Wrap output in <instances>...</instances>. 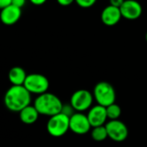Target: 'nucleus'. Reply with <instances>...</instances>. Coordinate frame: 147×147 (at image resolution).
I'll list each match as a JSON object with an SVG mask.
<instances>
[{
  "instance_id": "5701e85b",
  "label": "nucleus",
  "mask_w": 147,
  "mask_h": 147,
  "mask_svg": "<svg viewBox=\"0 0 147 147\" xmlns=\"http://www.w3.org/2000/svg\"><path fill=\"white\" fill-rule=\"evenodd\" d=\"M145 41H146V42H147V32H146V34H145Z\"/></svg>"
},
{
  "instance_id": "0eeeda50",
  "label": "nucleus",
  "mask_w": 147,
  "mask_h": 147,
  "mask_svg": "<svg viewBox=\"0 0 147 147\" xmlns=\"http://www.w3.org/2000/svg\"><path fill=\"white\" fill-rule=\"evenodd\" d=\"M108 138L115 142H123L128 137V128L126 125L119 119L110 120L105 125Z\"/></svg>"
},
{
  "instance_id": "4468645a",
  "label": "nucleus",
  "mask_w": 147,
  "mask_h": 147,
  "mask_svg": "<svg viewBox=\"0 0 147 147\" xmlns=\"http://www.w3.org/2000/svg\"><path fill=\"white\" fill-rule=\"evenodd\" d=\"M39 115L40 114L37 112L36 108L31 105L26 107L19 113V117L21 121L27 125L34 124L38 119Z\"/></svg>"
},
{
  "instance_id": "6e6552de",
  "label": "nucleus",
  "mask_w": 147,
  "mask_h": 147,
  "mask_svg": "<svg viewBox=\"0 0 147 147\" xmlns=\"http://www.w3.org/2000/svg\"><path fill=\"white\" fill-rule=\"evenodd\" d=\"M91 125L88 116L82 113H76L70 116L69 130L78 135H84L91 129Z\"/></svg>"
},
{
  "instance_id": "20e7f679",
  "label": "nucleus",
  "mask_w": 147,
  "mask_h": 147,
  "mask_svg": "<svg viewBox=\"0 0 147 147\" xmlns=\"http://www.w3.org/2000/svg\"><path fill=\"white\" fill-rule=\"evenodd\" d=\"M69 121L70 116L61 112L56 115L49 117L47 123V131L52 137H61L69 130Z\"/></svg>"
},
{
  "instance_id": "412c9836",
  "label": "nucleus",
  "mask_w": 147,
  "mask_h": 147,
  "mask_svg": "<svg viewBox=\"0 0 147 147\" xmlns=\"http://www.w3.org/2000/svg\"><path fill=\"white\" fill-rule=\"evenodd\" d=\"M12 0H0V11L11 5Z\"/></svg>"
},
{
  "instance_id": "6ab92c4d",
  "label": "nucleus",
  "mask_w": 147,
  "mask_h": 147,
  "mask_svg": "<svg viewBox=\"0 0 147 147\" xmlns=\"http://www.w3.org/2000/svg\"><path fill=\"white\" fill-rule=\"evenodd\" d=\"M56 2H57L58 5H60L61 6L67 7V6L71 5L74 2H76V0H56Z\"/></svg>"
},
{
  "instance_id": "dca6fc26",
  "label": "nucleus",
  "mask_w": 147,
  "mask_h": 147,
  "mask_svg": "<svg viewBox=\"0 0 147 147\" xmlns=\"http://www.w3.org/2000/svg\"><path fill=\"white\" fill-rule=\"evenodd\" d=\"M106 110H107V119H109L110 120L119 119V118L121 115V108L116 103H113V104L107 107Z\"/></svg>"
},
{
  "instance_id": "1a4fd4ad",
  "label": "nucleus",
  "mask_w": 147,
  "mask_h": 147,
  "mask_svg": "<svg viewBox=\"0 0 147 147\" xmlns=\"http://www.w3.org/2000/svg\"><path fill=\"white\" fill-rule=\"evenodd\" d=\"M119 10L122 18L131 21L138 19L143 13L142 5L137 0H125Z\"/></svg>"
},
{
  "instance_id": "f03ea898",
  "label": "nucleus",
  "mask_w": 147,
  "mask_h": 147,
  "mask_svg": "<svg viewBox=\"0 0 147 147\" xmlns=\"http://www.w3.org/2000/svg\"><path fill=\"white\" fill-rule=\"evenodd\" d=\"M63 106L58 96L49 92L38 95L34 102V107L36 108L39 114L49 117L61 113Z\"/></svg>"
},
{
  "instance_id": "2eb2a0df",
  "label": "nucleus",
  "mask_w": 147,
  "mask_h": 147,
  "mask_svg": "<svg viewBox=\"0 0 147 147\" xmlns=\"http://www.w3.org/2000/svg\"><path fill=\"white\" fill-rule=\"evenodd\" d=\"M91 136H92L93 139L97 142H102V141L106 140L108 138V134H107L106 126L101 125V126L94 127L91 131Z\"/></svg>"
},
{
  "instance_id": "f257e3e1",
  "label": "nucleus",
  "mask_w": 147,
  "mask_h": 147,
  "mask_svg": "<svg viewBox=\"0 0 147 147\" xmlns=\"http://www.w3.org/2000/svg\"><path fill=\"white\" fill-rule=\"evenodd\" d=\"M6 108L14 113H20L30 105L31 94L24 86H11L5 93L4 98Z\"/></svg>"
},
{
  "instance_id": "39448f33",
  "label": "nucleus",
  "mask_w": 147,
  "mask_h": 147,
  "mask_svg": "<svg viewBox=\"0 0 147 147\" xmlns=\"http://www.w3.org/2000/svg\"><path fill=\"white\" fill-rule=\"evenodd\" d=\"M24 86L30 94L41 95L48 92L49 82L45 76L41 74H30L27 76Z\"/></svg>"
},
{
  "instance_id": "f8f14e48",
  "label": "nucleus",
  "mask_w": 147,
  "mask_h": 147,
  "mask_svg": "<svg viewBox=\"0 0 147 147\" xmlns=\"http://www.w3.org/2000/svg\"><path fill=\"white\" fill-rule=\"evenodd\" d=\"M22 16V9L18 8L12 5L7 6L0 11V20L2 24L7 26L17 24Z\"/></svg>"
},
{
  "instance_id": "f3484780",
  "label": "nucleus",
  "mask_w": 147,
  "mask_h": 147,
  "mask_svg": "<svg viewBox=\"0 0 147 147\" xmlns=\"http://www.w3.org/2000/svg\"><path fill=\"white\" fill-rule=\"evenodd\" d=\"M97 0H76V3L78 6L83 9H88L95 5Z\"/></svg>"
},
{
  "instance_id": "7ed1b4c3",
  "label": "nucleus",
  "mask_w": 147,
  "mask_h": 147,
  "mask_svg": "<svg viewBox=\"0 0 147 147\" xmlns=\"http://www.w3.org/2000/svg\"><path fill=\"white\" fill-rule=\"evenodd\" d=\"M94 99L96 100L98 105L102 107H108L115 103L116 93L113 85L107 82H98L94 88Z\"/></svg>"
},
{
  "instance_id": "ddd939ff",
  "label": "nucleus",
  "mask_w": 147,
  "mask_h": 147,
  "mask_svg": "<svg viewBox=\"0 0 147 147\" xmlns=\"http://www.w3.org/2000/svg\"><path fill=\"white\" fill-rule=\"evenodd\" d=\"M27 76L28 75L23 67H13L9 71L8 79L12 86H24Z\"/></svg>"
},
{
  "instance_id": "aec40b11",
  "label": "nucleus",
  "mask_w": 147,
  "mask_h": 147,
  "mask_svg": "<svg viewBox=\"0 0 147 147\" xmlns=\"http://www.w3.org/2000/svg\"><path fill=\"white\" fill-rule=\"evenodd\" d=\"M125 0H109V5L114 7L120 8V6L123 5Z\"/></svg>"
},
{
  "instance_id": "9b49d317",
  "label": "nucleus",
  "mask_w": 147,
  "mask_h": 147,
  "mask_svg": "<svg viewBox=\"0 0 147 147\" xmlns=\"http://www.w3.org/2000/svg\"><path fill=\"white\" fill-rule=\"evenodd\" d=\"M122 18V15L119 8L112 5H107L105 7L100 14V19L103 24L106 26H114L119 23Z\"/></svg>"
},
{
  "instance_id": "a211bd4d",
  "label": "nucleus",
  "mask_w": 147,
  "mask_h": 147,
  "mask_svg": "<svg viewBox=\"0 0 147 147\" xmlns=\"http://www.w3.org/2000/svg\"><path fill=\"white\" fill-rule=\"evenodd\" d=\"M26 4V0H12L11 2V5L18 7V8H20L22 9Z\"/></svg>"
},
{
  "instance_id": "423d86ee",
  "label": "nucleus",
  "mask_w": 147,
  "mask_h": 147,
  "mask_svg": "<svg viewBox=\"0 0 147 147\" xmlns=\"http://www.w3.org/2000/svg\"><path fill=\"white\" fill-rule=\"evenodd\" d=\"M94 95L87 89H79L74 93L70 98V105L74 110L79 113L91 108Z\"/></svg>"
},
{
  "instance_id": "4be33fe9",
  "label": "nucleus",
  "mask_w": 147,
  "mask_h": 147,
  "mask_svg": "<svg viewBox=\"0 0 147 147\" xmlns=\"http://www.w3.org/2000/svg\"><path fill=\"white\" fill-rule=\"evenodd\" d=\"M30 2L36 6H40L44 5L47 2V0H30Z\"/></svg>"
},
{
  "instance_id": "9d476101",
  "label": "nucleus",
  "mask_w": 147,
  "mask_h": 147,
  "mask_svg": "<svg viewBox=\"0 0 147 147\" xmlns=\"http://www.w3.org/2000/svg\"><path fill=\"white\" fill-rule=\"evenodd\" d=\"M87 116L93 128L105 125V123L107 119L106 107L100 105H96V106L92 107L89 109Z\"/></svg>"
}]
</instances>
